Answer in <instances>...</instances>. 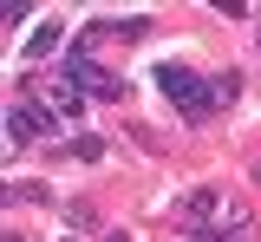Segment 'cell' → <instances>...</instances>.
Masks as SVG:
<instances>
[{"label":"cell","mask_w":261,"mask_h":242,"mask_svg":"<svg viewBox=\"0 0 261 242\" xmlns=\"http://www.w3.org/2000/svg\"><path fill=\"white\" fill-rule=\"evenodd\" d=\"M176 223H183V236H190V242H222L216 229H228V242H242V223H248V216L228 203L222 190L202 183V190H190V197L176 203Z\"/></svg>","instance_id":"1"},{"label":"cell","mask_w":261,"mask_h":242,"mask_svg":"<svg viewBox=\"0 0 261 242\" xmlns=\"http://www.w3.org/2000/svg\"><path fill=\"white\" fill-rule=\"evenodd\" d=\"M157 85H163V99L176 105L183 118H202V111L216 105V92H209V85H202L190 66H157Z\"/></svg>","instance_id":"2"},{"label":"cell","mask_w":261,"mask_h":242,"mask_svg":"<svg viewBox=\"0 0 261 242\" xmlns=\"http://www.w3.org/2000/svg\"><path fill=\"white\" fill-rule=\"evenodd\" d=\"M39 138H53V111L33 105V99H20L13 111H7V144H39Z\"/></svg>","instance_id":"3"},{"label":"cell","mask_w":261,"mask_h":242,"mask_svg":"<svg viewBox=\"0 0 261 242\" xmlns=\"http://www.w3.org/2000/svg\"><path fill=\"white\" fill-rule=\"evenodd\" d=\"M72 85L85 92V99H118L124 85L111 79V72H98V66H85V59H72Z\"/></svg>","instance_id":"4"},{"label":"cell","mask_w":261,"mask_h":242,"mask_svg":"<svg viewBox=\"0 0 261 242\" xmlns=\"http://www.w3.org/2000/svg\"><path fill=\"white\" fill-rule=\"evenodd\" d=\"M53 46H59V20H39V27H33V39L20 46V53H27V59H46Z\"/></svg>","instance_id":"5"},{"label":"cell","mask_w":261,"mask_h":242,"mask_svg":"<svg viewBox=\"0 0 261 242\" xmlns=\"http://www.w3.org/2000/svg\"><path fill=\"white\" fill-rule=\"evenodd\" d=\"M39 99H46V111H53V118H72V111H79V92H72V85H46Z\"/></svg>","instance_id":"6"},{"label":"cell","mask_w":261,"mask_h":242,"mask_svg":"<svg viewBox=\"0 0 261 242\" xmlns=\"http://www.w3.org/2000/svg\"><path fill=\"white\" fill-rule=\"evenodd\" d=\"M105 242H130V236H124V229H111V236H105Z\"/></svg>","instance_id":"7"},{"label":"cell","mask_w":261,"mask_h":242,"mask_svg":"<svg viewBox=\"0 0 261 242\" xmlns=\"http://www.w3.org/2000/svg\"><path fill=\"white\" fill-rule=\"evenodd\" d=\"M255 46H261V33H255Z\"/></svg>","instance_id":"8"}]
</instances>
